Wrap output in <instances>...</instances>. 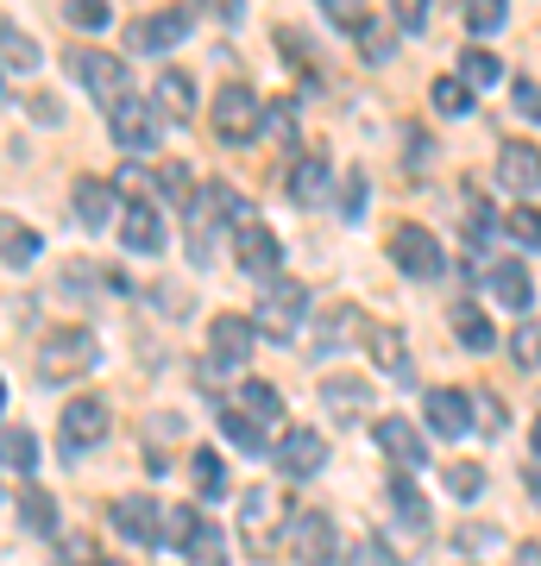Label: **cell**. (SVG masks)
Here are the masks:
<instances>
[{
  "instance_id": "obj_1",
  "label": "cell",
  "mask_w": 541,
  "mask_h": 566,
  "mask_svg": "<svg viewBox=\"0 0 541 566\" xmlns=\"http://www.w3.org/2000/svg\"><path fill=\"white\" fill-rule=\"evenodd\" d=\"M101 365V340L89 327H58V334H44L39 346V378L44 385H76Z\"/></svg>"
},
{
  "instance_id": "obj_2",
  "label": "cell",
  "mask_w": 541,
  "mask_h": 566,
  "mask_svg": "<svg viewBox=\"0 0 541 566\" xmlns=\"http://www.w3.org/2000/svg\"><path fill=\"white\" fill-rule=\"evenodd\" d=\"M183 214H189V252H196V259H208V252H215V233L246 221V202L227 189V182H201Z\"/></svg>"
},
{
  "instance_id": "obj_3",
  "label": "cell",
  "mask_w": 541,
  "mask_h": 566,
  "mask_svg": "<svg viewBox=\"0 0 541 566\" xmlns=\"http://www.w3.org/2000/svg\"><path fill=\"white\" fill-rule=\"evenodd\" d=\"M302 315H309V283L302 277H271L259 296V315H252V327H259L264 340H296Z\"/></svg>"
},
{
  "instance_id": "obj_4",
  "label": "cell",
  "mask_w": 541,
  "mask_h": 566,
  "mask_svg": "<svg viewBox=\"0 0 541 566\" xmlns=\"http://www.w3.org/2000/svg\"><path fill=\"white\" fill-rule=\"evenodd\" d=\"M259 346V327L252 315H215L208 322V359H201V378H221V371H240Z\"/></svg>"
},
{
  "instance_id": "obj_5",
  "label": "cell",
  "mask_w": 541,
  "mask_h": 566,
  "mask_svg": "<svg viewBox=\"0 0 541 566\" xmlns=\"http://www.w3.org/2000/svg\"><path fill=\"white\" fill-rule=\"evenodd\" d=\"M208 120H215V133H221L227 145H246V139L264 133V102L246 82H227L221 95H215V107H208Z\"/></svg>"
},
{
  "instance_id": "obj_6",
  "label": "cell",
  "mask_w": 541,
  "mask_h": 566,
  "mask_svg": "<svg viewBox=\"0 0 541 566\" xmlns=\"http://www.w3.org/2000/svg\"><path fill=\"white\" fill-rule=\"evenodd\" d=\"M63 57H70V70L82 76V88H89V95H95L107 114H114V107L133 95V82H126V63H121V57H107V51H89V44L63 51Z\"/></svg>"
},
{
  "instance_id": "obj_7",
  "label": "cell",
  "mask_w": 541,
  "mask_h": 566,
  "mask_svg": "<svg viewBox=\"0 0 541 566\" xmlns=\"http://www.w3.org/2000/svg\"><path fill=\"white\" fill-rule=\"evenodd\" d=\"M283 547L296 566H334V523L321 510H290L283 516Z\"/></svg>"
},
{
  "instance_id": "obj_8",
  "label": "cell",
  "mask_w": 541,
  "mask_h": 566,
  "mask_svg": "<svg viewBox=\"0 0 541 566\" xmlns=\"http://www.w3.org/2000/svg\"><path fill=\"white\" fill-rule=\"evenodd\" d=\"M189 32H196V13H189V7H170V13H145V20L126 25V44H133L139 57H164V51H177Z\"/></svg>"
},
{
  "instance_id": "obj_9",
  "label": "cell",
  "mask_w": 541,
  "mask_h": 566,
  "mask_svg": "<svg viewBox=\"0 0 541 566\" xmlns=\"http://www.w3.org/2000/svg\"><path fill=\"white\" fill-rule=\"evenodd\" d=\"M107 133H114V145H121V151H158L164 114L152 102H139V95H126V102L107 114Z\"/></svg>"
},
{
  "instance_id": "obj_10",
  "label": "cell",
  "mask_w": 541,
  "mask_h": 566,
  "mask_svg": "<svg viewBox=\"0 0 541 566\" xmlns=\"http://www.w3.org/2000/svg\"><path fill=\"white\" fill-rule=\"evenodd\" d=\"M107 428H114L107 403H101V397H76V403H63L58 441H63V453H89L95 441H107Z\"/></svg>"
},
{
  "instance_id": "obj_11",
  "label": "cell",
  "mask_w": 541,
  "mask_h": 566,
  "mask_svg": "<svg viewBox=\"0 0 541 566\" xmlns=\"http://www.w3.org/2000/svg\"><path fill=\"white\" fill-rule=\"evenodd\" d=\"M391 259H397L403 277H416V283L441 277V264H447V259H441V245H435V233H428V227H409V221L391 233Z\"/></svg>"
},
{
  "instance_id": "obj_12",
  "label": "cell",
  "mask_w": 541,
  "mask_h": 566,
  "mask_svg": "<svg viewBox=\"0 0 541 566\" xmlns=\"http://www.w3.org/2000/svg\"><path fill=\"white\" fill-rule=\"evenodd\" d=\"M233 259H240V271L246 277H278V264H283V245H278V233L271 227H259L252 214H246L240 227H233Z\"/></svg>"
},
{
  "instance_id": "obj_13",
  "label": "cell",
  "mask_w": 541,
  "mask_h": 566,
  "mask_svg": "<svg viewBox=\"0 0 541 566\" xmlns=\"http://www.w3.org/2000/svg\"><path fill=\"white\" fill-rule=\"evenodd\" d=\"M422 409H428V428H435L441 441H460V434H472V422H479V416H472V397H466V390H447V385L428 390Z\"/></svg>"
},
{
  "instance_id": "obj_14",
  "label": "cell",
  "mask_w": 541,
  "mask_h": 566,
  "mask_svg": "<svg viewBox=\"0 0 541 566\" xmlns=\"http://www.w3.org/2000/svg\"><path fill=\"white\" fill-rule=\"evenodd\" d=\"M346 340H360V308H346V303L315 308V327H309V353H315V359H334Z\"/></svg>"
},
{
  "instance_id": "obj_15",
  "label": "cell",
  "mask_w": 541,
  "mask_h": 566,
  "mask_svg": "<svg viewBox=\"0 0 541 566\" xmlns=\"http://www.w3.org/2000/svg\"><path fill=\"white\" fill-rule=\"evenodd\" d=\"M378 447H384V460L397 465V472H422V465H428V441H422V428H409L403 416H384V422H378Z\"/></svg>"
},
{
  "instance_id": "obj_16",
  "label": "cell",
  "mask_w": 541,
  "mask_h": 566,
  "mask_svg": "<svg viewBox=\"0 0 541 566\" xmlns=\"http://www.w3.org/2000/svg\"><path fill=\"white\" fill-rule=\"evenodd\" d=\"M164 510L170 504H152V497H121L114 504V528L133 535L139 547H164Z\"/></svg>"
},
{
  "instance_id": "obj_17",
  "label": "cell",
  "mask_w": 541,
  "mask_h": 566,
  "mask_svg": "<svg viewBox=\"0 0 541 566\" xmlns=\"http://www.w3.org/2000/svg\"><path fill=\"white\" fill-rule=\"evenodd\" d=\"M498 182L510 189V196H535L541 189V151L529 139H510L498 151Z\"/></svg>"
},
{
  "instance_id": "obj_18",
  "label": "cell",
  "mask_w": 541,
  "mask_h": 566,
  "mask_svg": "<svg viewBox=\"0 0 541 566\" xmlns=\"http://www.w3.org/2000/svg\"><path fill=\"white\" fill-rule=\"evenodd\" d=\"M278 465L290 472V479H315L321 465H327V441H321L315 428H290L278 441Z\"/></svg>"
},
{
  "instance_id": "obj_19",
  "label": "cell",
  "mask_w": 541,
  "mask_h": 566,
  "mask_svg": "<svg viewBox=\"0 0 541 566\" xmlns=\"http://www.w3.org/2000/svg\"><path fill=\"white\" fill-rule=\"evenodd\" d=\"M290 202L296 208H321L327 202V151H296V164H290Z\"/></svg>"
},
{
  "instance_id": "obj_20",
  "label": "cell",
  "mask_w": 541,
  "mask_h": 566,
  "mask_svg": "<svg viewBox=\"0 0 541 566\" xmlns=\"http://www.w3.org/2000/svg\"><path fill=\"white\" fill-rule=\"evenodd\" d=\"M152 107H158L170 126L196 120V82H189V70H158V95H152Z\"/></svg>"
},
{
  "instance_id": "obj_21",
  "label": "cell",
  "mask_w": 541,
  "mask_h": 566,
  "mask_svg": "<svg viewBox=\"0 0 541 566\" xmlns=\"http://www.w3.org/2000/svg\"><path fill=\"white\" fill-rule=\"evenodd\" d=\"M121 240H126V252H139V259H164V214L158 208H126L121 214Z\"/></svg>"
},
{
  "instance_id": "obj_22",
  "label": "cell",
  "mask_w": 541,
  "mask_h": 566,
  "mask_svg": "<svg viewBox=\"0 0 541 566\" xmlns=\"http://www.w3.org/2000/svg\"><path fill=\"white\" fill-rule=\"evenodd\" d=\"M321 409L334 422H360L372 409V385H360V378H321Z\"/></svg>"
},
{
  "instance_id": "obj_23",
  "label": "cell",
  "mask_w": 541,
  "mask_h": 566,
  "mask_svg": "<svg viewBox=\"0 0 541 566\" xmlns=\"http://www.w3.org/2000/svg\"><path fill=\"white\" fill-rule=\"evenodd\" d=\"M107 182H114V196H121L126 208H158V170H145L139 158H126Z\"/></svg>"
},
{
  "instance_id": "obj_24",
  "label": "cell",
  "mask_w": 541,
  "mask_h": 566,
  "mask_svg": "<svg viewBox=\"0 0 541 566\" xmlns=\"http://www.w3.org/2000/svg\"><path fill=\"white\" fill-rule=\"evenodd\" d=\"M365 346H372L378 371H391V378H403V371H409V340H403V327L372 322V327H365Z\"/></svg>"
},
{
  "instance_id": "obj_25",
  "label": "cell",
  "mask_w": 541,
  "mask_h": 566,
  "mask_svg": "<svg viewBox=\"0 0 541 566\" xmlns=\"http://www.w3.org/2000/svg\"><path fill=\"white\" fill-rule=\"evenodd\" d=\"M39 252H44V240L32 233V227L13 221V214H0V259L13 264V271H32V264H39Z\"/></svg>"
},
{
  "instance_id": "obj_26",
  "label": "cell",
  "mask_w": 541,
  "mask_h": 566,
  "mask_svg": "<svg viewBox=\"0 0 541 566\" xmlns=\"http://www.w3.org/2000/svg\"><path fill=\"white\" fill-rule=\"evenodd\" d=\"M114 202H121V196H114V182H101V177H82L76 182V221L89 227V233H101V227H107Z\"/></svg>"
},
{
  "instance_id": "obj_27",
  "label": "cell",
  "mask_w": 541,
  "mask_h": 566,
  "mask_svg": "<svg viewBox=\"0 0 541 566\" xmlns=\"http://www.w3.org/2000/svg\"><path fill=\"white\" fill-rule=\"evenodd\" d=\"M233 409H240L246 422L271 428V422L283 416V397H278V385H264V378H246V385H240V397H233Z\"/></svg>"
},
{
  "instance_id": "obj_28",
  "label": "cell",
  "mask_w": 541,
  "mask_h": 566,
  "mask_svg": "<svg viewBox=\"0 0 541 566\" xmlns=\"http://www.w3.org/2000/svg\"><path fill=\"white\" fill-rule=\"evenodd\" d=\"M240 523H246V542L264 547V542H271V523H278V497H271L264 485H252L240 497Z\"/></svg>"
},
{
  "instance_id": "obj_29",
  "label": "cell",
  "mask_w": 541,
  "mask_h": 566,
  "mask_svg": "<svg viewBox=\"0 0 541 566\" xmlns=\"http://www.w3.org/2000/svg\"><path fill=\"white\" fill-rule=\"evenodd\" d=\"M183 560H189V566H227V535L208 523V516H196L189 542H183Z\"/></svg>"
},
{
  "instance_id": "obj_30",
  "label": "cell",
  "mask_w": 541,
  "mask_h": 566,
  "mask_svg": "<svg viewBox=\"0 0 541 566\" xmlns=\"http://www.w3.org/2000/svg\"><path fill=\"white\" fill-rule=\"evenodd\" d=\"M0 465L20 472V479L39 472V441H32V428H0Z\"/></svg>"
},
{
  "instance_id": "obj_31",
  "label": "cell",
  "mask_w": 541,
  "mask_h": 566,
  "mask_svg": "<svg viewBox=\"0 0 541 566\" xmlns=\"http://www.w3.org/2000/svg\"><path fill=\"white\" fill-rule=\"evenodd\" d=\"M391 510H397V523L409 535H428V497H422L409 479H391Z\"/></svg>"
},
{
  "instance_id": "obj_32",
  "label": "cell",
  "mask_w": 541,
  "mask_h": 566,
  "mask_svg": "<svg viewBox=\"0 0 541 566\" xmlns=\"http://www.w3.org/2000/svg\"><path fill=\"white\" fill-rule=\"evenodd\" d=\"M491 296H498L503 308H529V271H522V259H503L498 271H491Z\"/></svg>"
},
{
  "instance_id": "obj_33",
  "label": "cell",
  "mask_w": 541,
  "mask_h": 566,
  "mask_svg": "<svg viewBox=\"0 0 541 566\" xmlns=\"http://www.w3.org/2000/svg\"><path fill=\"white\" fill-rule=\"evenodd\" d=\"M20 523L32 528V535H51V542H58V504H51V491L25 485V497H20Z\"/></svg>"
},
{
  "instance_id": "obj_34",
  "label": "cell",
  "mask_w": 541,
  "mask_h": 566,
  "mask_svg": "<svg viewBox=\"0 0 541 566\" xmlns=\"http://www.w3.org/2000/svg\"><path fill=\"white\" fill-rule=\"evenodd\" d=\"M498 76H503L498 51H485V44H466V51H460V82H466V88H491Z\"/></svg>"
},
{
  "instance_id": "obj_35",
  "label": "cell",
  "mask_w": 541,
  "mask_h": 566,
  "mask_svg": "<svg viewBox=\"0 0 541 566\" xmlns=\"http://www.w3.org/2000/svg\"><path fill=\"white\" fill-rule=\"evenodd\" d=\"M0 51H7L13 70H39V44H32V32H25L20 20H7V13H0Z\"/></svg>"
},
{
  "instance_id": "obj_36",
  "label": "cell",
  "mask_w": 541,
  "mask_h": 566,
  "mask_svg": "<svg viewBox=\"0 0 541 566\" xmlns=\"http://www.w3.org/2000/svg\"><path fill=\"white\" fill-rule=\"evenodd\" d=\"M428 102H435L441 120H466V114H472V88H466L460 76H441L435 88H428Z\"/></svg>"
},
{
  "instance_id": "obj_37",
  "label": "cell",
  "mask_w": 541,
  "mask_h": 566,
  "mask_svg": "<svg viewBox=\"0 0 541 566\" xmlns=\"http://www.w3.org/2000/svg\"><path fill=\"white\" fill-rule=\"evenodd\" d=\"M360 51H365V63H391V51H397V20H372L360 25Z\"/></svg>"
},
{
  "instance_id": "obj_38",
  "label": "cell",
  "mask_w": 541,
  "mask_h": 566,
  "mask_svg": "<svg viewBox=\"0 0 541 566\" xmlns=\"http://www.w3.org/2000/svg\"><path fill=\"white\" fill-rule=\"evenodd\" d=\"M454 334H460V346H472V353H491V346H498V327L485 322L479 308H454Z\"/></svg>"
},
{
  "instance_id": "obj_39",
  "label": "cell",
  "mask_w": 541,
  "mask_h": 566,
  "mask_svg": "<svg viewBox=\"0 0 541 566\" xmlns=\"http://www.w3.org/2000/svg\"><path fill=\"white\" fill-rule=\"evenodd\" d=\"M51 566H107V560H101L95 535H82V528H76V535H58V560H51Z\"/></svg>"
},
{
  "instance_id": "obj_40",
  "label": "cell",
  "mask_w": 541,
  "mask_h": 566,
  "mask_svg": "<svg viewBox=\"0 0 541 566\" xmlns=\"http://www.w3.org/2000/svg\"><path fill=\"white\" fill-rule=\"evenodd\" d=\"M63 20L76 25V32H107L114 7H107V0H63Z\"/></svg>"
},
{
  "instance_id": "obj_41",
  "label": "cell",
  "mask_w": 541,
  "mask_h": 566,
  "mask_svg": "<svg viewBox=\"0 0 541 566\" xmlns=\"http://www.w3.org/2000/svg\"><path fill=\"white\" fill-rule=\"evenodd\" d=\"M189 472H196V491H208V497H221L227 491V465H221V453H215V447H201V453H189Z\"/></svg>"
},
{
  "instance_id": "obj_42",
  "label": "cell",
  "mask_w": 541,
  "mask_h": 566,
  "mask_svg": "<svg viewBox=\"0 0 541 566\" xmlns=\"http://www.w3.org/2000/svg\"><path fill=\"white\" fill-rule=\"evenodd\" d=\"M215 409H221L227 434H233V441H240L246 453H264V428H259V422H246V416H240V409H233V403H215Z\"/></svg>"
},
{
  "instance_id": "obj_43",
  "label": "cell",
  "mask_w": 541,
  "mask_h": 566,
  "mask_svg": "<svg viewBox=\"0 0 541 566\" xmlns=\"http://www.w3.org/2000/svg\"><path fill=\"white\" fill-rule=\"evenodd\" d=\"M466 25H472V32H498V25H510V7H503V0H472V7H466Z\"/></svg>"
},
{
  "instance_id": "obj_44",
  "label": "cell",
  "mask_w": 541,
  "mask_h": 566,
  "mask_svg": "<svg viewBox=\"0 0 541 566\" xmlns=\"http://www.w3.org/2000/svg\"><path fill=\"white\" fill-rule=\"evenodd\" d=\"M365 196H372L365 170H346V189H341V221H360V214H365Z\"/></svg>"
},
{
  "instance_id": "obj_45",
  "label": "cell",
  "mask_w": 541,
  "mask_h": 566,
  "mask_svg": "<svg viewBox=\"0 0 541 566\" xmlns=\"http://www.w3.org/2000/svg\"><path fill=\"white\" fill-rule=\"evenodd\" d=\"M503 227H510V240L541 245V208H510V214H503Z\"/></svg>"
},
{
  "instance_id": "obj_46",
  "label": "cell",
  "mask_w": 541,
  "mask_h": 566,
  "mask_svg": "<svg viewBox=\"0 0 541 566\" xmlns=\"http://www.w3.org/2000/svg\"><path fill=\"white\" fill-rule=\"evenodd\" d=\"M447 491H454V497H479V491H485V472H479L472 460L447 465Z\"/></svg>"
},
{
  "instance_id": "obj_47",
  "label": "cell",
  "mask_w": 541,
  "mask_h": 566,
  "mask_svg": "<svg viewBox=\"0 0 541 566\" xmlns=\"http://www.w3.org/2000/svg\"><path fill=\"white\" fill-rule=\"evenodd\" d=\"M327 20L341 25V32H353V39H360V25L372 20V13H365V7H353V0H327Z\"/></svg>"
},
{
  "instance_id": "obj_48",
  "label": "cell",
  "mask_w": 541,
  "mask_h": 566,
  "mask_svg": "<svg viewBox=\"0 0 541 566\" xmlns=\"http://www.w3.org/2000/svg\"><path fill=\"white\" fill-rule=\"evenodd\" d=\"M510 353H517V365H541V327H517Z\"/></svg>"
},
{
  "instance_id": "obj_49",
  "label": "cell",
  "mask_w": 541,
  "mask_h": 566,
  "mask_svg": "<svg viewBox=\"0 0 541 566\" xmlns=\"http://www.w3.org/2000/svg\"><path fill=\"white\" fill-rule=\"evenodd\" d=\"M391 20H397V32H422V25H428V7H422V0H403Z\"/></svg>"
},
{
  "instance_id": "obj_50",
  "label": "cell",
  "mask_w": 541,
  "mask_h": 566,
  "mask_svg": "<svg viewBox=\"0 0 541 566\" xmlns=\"http://www.w3.org/2000/svg\"><path fill=\"white\" fill-rule=\"evenodd\" d=\"M517 107L529 120H541V82H517Z\"/></svg>"
},
{
  "instance_id": "obj_51",
  "label": "cell",
  "mask_w": 541,
  "mask_h": 566,
  "mask_svg": "<svg viewBox=\"0 0 541 566\" xmlns=\"http://www.w3.org/2000/svg\"><path fill=\"white\" fill-rule=\"evenodd\" d=\"M58 114H63V102H58V95H32V120H44V126H51Z\"/></svg>"
},
{
  "instance_id": "obj_52",
  "label": "cell",
  "mask_w": 541,
  "mask_h": 566,
  "mask_svg": "<svg viewBox=\"0 0 541 566\" xmlns=\"http://www.w3.org/2000/svg\"><path fill=\"white\" fill-rule=\"evenodd\" d=\"M479 428H491V434L503 428V409H498V397H479Z\"/></svg>"
},
{
  "instance_id": "obj_53",
  "label": "cell",
  "mask_w": 541,
  "mask_h": 566,
  "mask_svg": "<svg viewBox=\"0 0 541 566\" xmlns=\"http://www.w3.org/2000/svg\"><path fill=\"white\" fill-rule=\"evenodd\" d=\"M498 542V528H466L460 535V554H472V547H491Z\"/></svg>"
},
{
  "instance_id": "obj_54",
  "label": "cell",
  "mask_w": 541,
  "mask_h": 566,
  "mask_svg": "<svg viewBox=\"0 0 541 566\" xmlns=\"http://www.w3.org/2000/svg\"><path fill=\"white\" fill-rule=\"evenodd\" d=\"M517 566H541V542H522L517 547Z\"/></svg>"
},
{
  "instance_id": "obj_55",
  "label": "cell",
  "mask_w": 541,
  "mask_h": 566,
  "mask_svg": "<svg viewBox=\"0 0 541 566\" xmlns=\"http://www.w3.org/2000/svg\"><path fill=\"white\" fill-rule=\"evenodd\" d=\"M529 441H535V460H541V416H535V434H529Z\"/></svg>"
},
{
  "instance_id": "obj_56",
  "label": "cell",
  "mask_w": 541,
  "mask_h": 566,
  "mask_svg": "<svg viewBox=\"0 0 541 566\" xmlns=\"http://www.w3.org/2000/svg\"><path fill=\"white\" fill-rule=\"evenodd\" d=\"M529 491H535V504H541V479H529Z\"/></svg>"
},
{
  "instance_id": "obj_57",
  "label": "cell",
  "mask_w": 541,
  "mask_h": 566,
  "mask_svg": "<svg viewBox=\"0 0 541 566\" xmlns=\"http://www.w3.org/2000/svg\"><path fill=\"white\" fill-rule=\"evenodd\" d=\"M0 403H7V385H0Z\"/></svg>"
},
{
  "instance_id": "obj_58",
  "label": "cell",
  "mask_w": 541,
  "mask_h": 566,
  "mask_svg": "<svg viewBox=\"0 0 541 566\" xmlns=\"http://www.w3.org/2000/svg\"><path fill=\"white\" fill-rule=\"evenodd\" d=\"M107 566H126V560H107Z\"/></svg>"
}]
</instances>
